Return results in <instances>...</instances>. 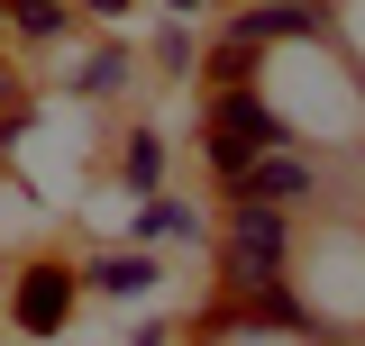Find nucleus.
I'll return each instance as SVG.
<instances>
[{"label": "nucleus", "instance_id": "nucleus-1", "mask_svg": "<svg viewBox=\"0 0 365 346\" xmlns=\"http://www.w3.org/2000/svg\"><path fill=\"white\" fill-rule=\"evenodd\" d=\"M283 256H292V219L265 210V201H237V219H228V246H220L228 283H237V292H265L274 273H283Z\"/></svg>", "mask_w": 365, "mask_h": 346}, {"label": "nucleus", "instance_id": "nucleus-2", "mask_svg": "<svg viewBox=\"0 0 365 346\" xmlns=\"http://www.w3.org/2000/svg\"><path fill=\"white\" fill-rule=\"evenodd\" d=\"M311 182H319L311 155H283V146H265L256 164L228 182V192H237V201H265V210H292V201H311Z\"/></svg>", "mask_w": 365, "mask_h": 346}, {"label": "nucleus", "instance_id": "nucleus-3", "mask_svg": "<svg viewBox=\"0 0 365 346\" xmlns=\"http://www.w3.org/2000/svg\"><path fill=\"white\" fill-rule=\"evenodd\" d=\"M228 37H237V46H274V37H329V9H319V0H256V9H237V19H228Z\"/></svg>", "mask_w": 365, "mask_h": 346}, {"label": "nucleus", "instance_id": "nucleus-4", "mask_svg": "<svg viewBox=\"0 0 365 346\" xmlns=\"http://www.w3.org/2000/svg\"><path fill=\"white\" fill-rule=\"evenodd\" d=\"M64 319H73V273L64 264H28L19 273V328L28 337H55Z\"/></svg>", "mask_w": 365, "mask_h": 346}, {"label": "nucleus", "instance_id": "nucleus-5", "mask_svg": "<svg viewBox=\"0 0 365 346\" xmlns=\"http://www.w3.org/2000/svg\"><path fill=\"white\" fill-rule=\"evenodd\" d=\"M210 137H237V146H256V155H265V146H292V128H283V119H274V110H265L247 83H237V91H220V110H210Z\"/></svg>", "mask_w": 365, "mask_h": 346}, {"label": "nucleus", "instance_id": "nucleus-6", "mask_svg": "<svg viewBox=\"0 0 365 346\" xmlns=\"http://www.w3.org/2000/svg\"><path fill=\"white\" fill-rule=\"evenodd\" d=\"M128 237H137V246H192V237H201V210H192V201H174V192H146Z\"/></svg>", "mask_w": 365, "mask_h": 346}, {"label": "nucleus", "instance_id": "nucleus-7", "mask_svg": "<svg viewBox=\"0 0 365 346\" xmlns=\"http://www.w3.org/2000/svg\"><path fill=\"white\" fill-rule=\"evenodd\" d=\"M119 182H128L137 201H146V192H165V137H155V128H137L128 146H119Z\"/></svg>", "mask_w": 365, "mask_h": 346}, {"label": "nucleus", "instance_id": "nucleus-8", "mask_svg": "<svg viewBox=\"0 0 365 346\" xmlns=\"http://www.w3.org/2000/svg\"><path fill=\"white\" fill-rule=\"evenodd\" d=\"M91 292H119V301L155 292V256H110V264H91Z\"/></svg>", "mask_w": 365, "mask_h": 346}, {"label": "nucleus", "instance_id": "nucleus-9", "mask_svg": "<svg viewBox=\"0 0 365 346\" xmlns=\"http://www.w3.org/2000/svg\"><path fill=\"white\" fill-rule=\"evenodd\" d=\"M0 9H9V28H19L28 46H55V37H64V0H0Z\"/></svg>", "mask_w": 365, "mask_h": 346}, {"label": "nucleus", "instance_id": "nucleus-10", "mask_svg": "<svg viewBox=\"0 0 365 346\" xmlns=\"http://www.w3.org/2000/svg\"><path fill=\"white\" fill-rule=\"evenodd\" d=\"M119 83H128V55H119V46H91V55H83V91H91V100H110Z\"/></svg>", "mask_w": 365, "mask_h": 346}, {"label": "nucleus", "instance_id": "nucleus-11", "mask_svg": "<svg viewBox=\"0 0 365 346\" xmlns=\"http://www.w3.org/2000/svg\"><path fill=\"white\" fill-rule=\"evenodd\" d=\"M247 164H256V146H237V137H210V173H220V182H237Z\"/></svg>", "mask_w": 365, "mask_h": 346}, {"label": "nucleus", "instance_id": "nucleus-12", "mask_svg": "<svg viewBox=\"0 0 365 346\" xmlns=\"http://www.w3.org/2000/svg\"><path fill=\"white\" fill-rule=\"evenodd\" d=\"M155 64H174V73H182V64H192V37H182V28H165V37H155Z\"/></svg>", "mask_w": 365, "mask_h": 346}, {"label": "nucleus", "instance_id": "nucleus-13", "mask_svg": "<svg viewBox=\"0 0 365 346\" xmlns=\"http://www.w3.org/2000/svg\"><path fill=\"white\" fill-rule=\"evenodd\" d=\"M83 9L91 19H128V0H83Z\"/></svg>", "mask_w": 365, "mask_h": 346}, {"label": "nucleus", "instance_id": "nucleus-14", "mask_svg": "<svg viewBox=\"0 0 365 346\" xmlns=\"http://www.w3.org/2000/svg\"><path fill=\"white\" fill-rule=\"evenodd\" d=\"M174 9H201V0H174Z\"/></svg>", "mask_w": 365, "mask_h": 346}]
</instances>
